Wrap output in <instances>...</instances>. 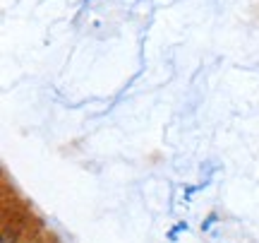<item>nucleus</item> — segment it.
I'll use <instances>...</instances> for the list:
<instances>
[{"label":"nucleus","instance_id":"obj_1","mask_svg":"<svg viewBox=\"0 0 259 243\" xmlns=\"http://www.w3.org/2000/svg\"><path fill=\"white\" fill-rule=\"evenodd\" d=\"M17 229H12V226H8L5 231H3V243H15L17 241Z\"/></svg>","mask_w":259,"mask_h":243},{"label":"nucleus","instance_id":"obj_2","mask_svg":"<svg viewBox=\"0 0 259 243\" xmlns=\"http://www.w3.org/2000/svg\"><path fill=\"white\" fill-rule=\"evenodd\" d=\"M29 243H36V241H29Z\"/></svg>","mask_w":259,"mask_h":243}]
</instances>
